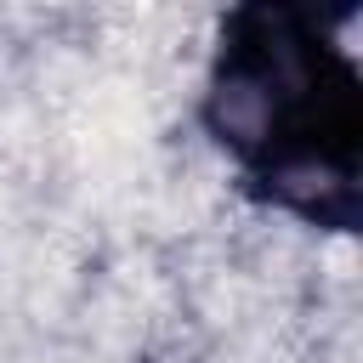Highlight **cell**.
Segmentation results:
<instances>
[{"label":"cell","mask_w":363,"mask_h":363,"mask_svg":"<svg viewBox=\"0 0 363 363\" xmlns=\"http://www.w3.org/2000/svg\"><path fill=\"white\" fill-rule=\"evenodd\" d=\"M199 125L250 199L323 227L363 221V74L335 17L289 0L233 6L216 28Z\"/></svg>","instance_id":"6da1fadb"}]
</instances>
